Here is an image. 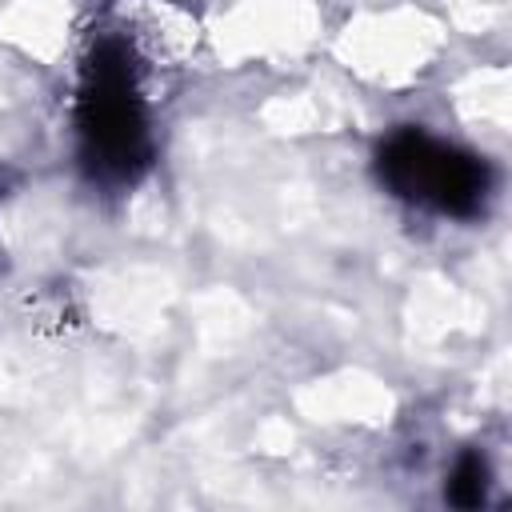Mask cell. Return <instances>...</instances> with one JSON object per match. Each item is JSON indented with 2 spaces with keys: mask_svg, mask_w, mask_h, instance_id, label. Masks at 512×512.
I'll list each match as a JSON object with an SVG mask.
<instances>
[{
  "mask_svg": "<svg viewBox=\"0 0 512 512\" xmlns=\"http://www.w3.org/2000/svg\"><path fill=\"white\" fill-rule=\"evenodd\" d=\"M376 176L392 196L456 220L480 216L492 196L488 160L468 148L444 144L424 128L388 132L376 148Z\"/></svg>",
  "mask_w": 512,
  "mask_h": 512,
  "instance_id": "2",
  "label": "cell"
},
{
  "mask_svg": "<svg viewBox=\"0 0 512 512\" xmlns=\"http://www.w3.org/2000/svg\"><path fill=\"white\" fill-rule=\"evenodd\" d=\"M488 480H492V472H488L484 452L468 448V452L456 456V464L448 472V484H444V496L456 508H480L488 500Z\"/></svg>",
  "mask_w": 512,
  "mask_h": 512,
  "instance_id": "3",
  "label": "cell"
},
{
  "mask_svg": "<svg viewBox=\"0 0 512 512\" xmlns=\"http://www.w3.org/2000/svg\"><path fill=\"white\" fill-rule=\"evenodd\" d=\"M80 160L100 184H132L148 164V108L124 40L92 44L76 84Z\"/></svg>",
  "mask_w": 512,
  "mask_h": 512,
  "instance_id": "1",
  "label": "cell"
}]
</instances>
